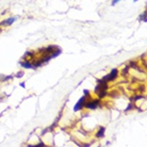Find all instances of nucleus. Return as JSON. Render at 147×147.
I'll list each match as a JSON object with an SVG mask.
<instances>
[{
  "label": "nucleus",
  "instance_id": "obj_26",
  "mask_svg": "<svg viewBox=\"0 0 147 147\" xmlns=\"http://www.w3.org/2000/svg\"><path fill=\"white\" fill-rule=\"evenodd\" d=\"M136 1H139V0H133V2H136Z\"/></svg>",
  "mask_w": 147,
  "mask_h": 147
},
{
  "label": "nucleus",
  "instance_id": "obj_8",
  "mask_svg": "<svg viewBox=\"0 0 147 147\" xmlns=\"http://www.w3.org/2000/svg\"><path fill=\"white\" fill-rule=\"evenodd\" d=\"M51 59H52L51 55H45L44 57H42V58H40V61L43 63V64H46V63H48Z\"/></svg>",
  "mask_w": 147,
  "mask_h": 147
},
{
  "label": "nucleus",
  "instance_id": "obj_7",
  "mask_svg": "<svg viewBox=\"0 0 147 147\" xmlns=\"http://www.w3.org/2000/svg\"><path fill=\"white\" fill-rule=\"evenodd\" d=\"M19 64H20V66L24 67V68H26V69H32V63L29 62V61H27V60L22 61Z\"/></svg>",
  "mask_w": 147,
  "mask_h": 147
},
{
  "label": "nucleus",
  "instance_id": "obj_9",
  "mask_svg": "<svg viewBox=\"0 0 147 147\" xmlns=\"http://www.w3.org/2000/svg\"><path fill=\"white\" fill-rule=\"evenodd\" d=\"M139 20H140L141 22H147V11H146V10H145V11H144L143 13L140 15Z\"/></svg>",
  "mask_w": 147,
  "mask_h": 147
},
{
  "label": "nucleus",
  "instance_id": "obj_14",
  "mask_svg": "<svg viewBox=\"0 0 147 147\" xmlns=\"http://www.w3.org/2000/svg\"><path fill=\"white\" fill-rule=\"evenodd\" d=\"M14 78V76L13 75H9V76H3L2 77V79H1V81L2 82H4V81H9V80H12Z\"/></svg>",
  "mask_w": 147,
  "mask_h": 147
},
{
  "label": "nucleus",
  "instance_id": "obj_6",
  "mask_svg": "<svg viewBox=\"0 0 147 147\" xmlns=\"http://www.w3.org/2000/svg\"><path fill=\"white\" fill-rule=\"evenodd\" d=\"M105 132H106V128L101 126V127H99L98 131L95 133V136L97 138V139H101V138H103V136H105Z\"/></svg>",
  "mask_w": 147,
  "mask_h": 147
},
{
  "label": "nucleus",
  "instance_id": "obj_20",
  "mask_svg": "<svg viewBox=\"0 0 147 147\" xmlns=\"http://www.w3.org/2000/svg\"><path fill=\"white\" fill-rule=\"evenodd\" d=\"M83 95H84L85 97L90 98V96H91V93H90V91H88V90H84V91H83Z\"/></svg>",
  "mask_w": 147,
  "mask_h": 147
},
{
  "label": "nucleus",
  "instance_id": "obj_12",
  "mask_svg": "<svg viewBox=\"0 0 147 147\" xmlns=\"http://www.w3.org/2000/svg\"><path fill=\"white\" fill-rule=\"evenodd\" d=\"M42 65H43V63H42V62L40 61V60H38L37 62H34L33 64H32V68H33V69H36V68L40 67Z\"/></svg>",
  "mask_w": 147,
  "mask_h": 147
},
{
  "label": "nucleus",
  "instance_id": "obj_17",
  "mask_svg": "<svg viewBox=\"0 0 147 147\" xmlns=\"http://www.w3.org/2000/svg\"><path fill=\"white\" fill-rule=\"evenodd\" d=\"M129 66L132 67V68H136V69L139 68V66H138V64H136V63L134 62V61H131V62L129 63Z\"/></svg>",
  "mask_w": 147,
  "mask_h": 147
},
{
  "label": "nucleus",
  "instance_id": "obj_3",
  "mask_svg": "<svg viewBox=\"0 0 147 147\" xmlns=\"http://www.w3.org/2000/svg\"><path fill=\"white\" fill-rule=\"evenodd\" d=\"M86 99H88V97H85L84 95L82 96L80 99L77 101V103L74 106V111H75V112H77V111L82 110V109L84 108V105H85V101H86Z\"/></svg>",
  "mask_w": 147,
  "mask_h": 147
},
{
  "label": "nucleus",
  "instance_id": "obj_21",
  "mask_svg": "<svg viewBox=\"0 0 147 147\" xmlns=\"http://www.w3.org/2000/svg\"><path fill=\"white\" fill-rule=\"evenodd\" d=\"M121 1H123V0H112V3L111 4L114 7V5H116V4H117L118 2H121Z\"/></svg>",
  "mask_w": 147,
  "mask_h": 147
},
{
  "label": "nucleus",
  "instance_id": "obj_16",
  "mask_svg": "<svg viewBox=\"0 0 147 147\" xmlns=\"http://www.w3.org/2000/svg\"><path fill=\"white\" fill-rule=\"evenodd\" d=\"M134 108H136V107H134V106L132 105V102H130L128 106H127V108L125 109V112H128V111H130L131 109H134Z\"/></svg>",
  "mask_w": 147,
  "mask_h": 147
},
{
  "label": "nucleus",
  "instance_id": "obj_27",
  "mask_svg": "<svg viewBox=\"0 0 147 147\" xmlns=\"http://www.w3.org/2000/svg\"><path fill=\"white\" fill-rule=\"evenodd\" d=\"M0 117H1V114H0Z\"/></svg>",
  "mask_w": 147,
  "mask_h": 147
},
{
  "label": "nucleus",
  "instance_id": "obj_1",
  "mask_svg": "<svg viewBox=\"0 0 147 147\" xmlns=\"http://www.w3.org/2000/svg\"><path fill=\"white\" fill-rule=\"evenodd\" d=\"M100 100L99 98H96V99H90L85 101V105H84V108L88 109V110H96L97 108L99 107L100 105Z\"/></svg>",
  "mask_w": 147,
  "mask_h": 147
},
{
  "label": "nucleus",
  "instance_id": "obj_18",
  "mask_svg": "<svg viewBox=\"0 0 147 147\" xmlns=\"http://www.w3.org/2000/svg\"><path fill=\"white\" fill-rule=\"evenodd\" d=\"M25 75V73L22 71V70H20V71H17L16 73V75H15V77L16 78H22V76Z\"/></svg>",
  "mask_w": 147,
  "mask_h": 147
},
{
  "label": "nucleus",
  "instance_id": "obj_23",
  "mask_svg": "<svg viewBox=\"0 0 147 147\" xmlns=\"http://www.w3.org/2000/svg\"><path fill=\"white\" fill-rule=\"evenodd\" d=\"M92 144H90V143H85V144H82V146H85V147H88V146H91Z\"/></svg>",
  "mask_w": 147,
  "mask_h": 147
},
{
  "label": "nucleus",
  "instance_id": "obj_15",
  "mask_svg": "<svg viewBox=\"0 0 147 147\" xmlns=\"http://www.w3.org/2000/svg\"><path fill=\"white\" fill-rule=\"evenodd\" d=\"M28 57H34V52H32V51H27L25 55H24V57H22V59L25 60V59H27Z\"/></svg>",
  "mask_w": 147,
  "mask_h": 147
},
{
  "label": "nucleus",
  "instance_id": "obj_28",
  "mask_svg": "<svg viewBox=\"0 0 147 147\" xmlns=\"http://www.w3.org/2000/svg\"><path fill=\"white\" fill-rule=\"evenodd\" d=\"M0 31H1V30H0Z\"/></svg>",
  "mask_w": 147,
  "mask_h": 147
},
{
  "label": "nucleus",
  "instance_id": "obj_24",
  "mask_svg": "<svg viewBox=\"0 0 147 147\" xmlns=\"http://www.w3.org/2000/svg\"><path fill=\"white\" fill-rule=\"evenodd\" d=\"M20 86H22V88H26V84H25V82H22V83H20Z\"/></svg>",
  "mask_w": 147,
  "mask_h": 147
},
{
  "label": "nucleus",
  "instance_id": "obj_10",
  "mask_svg": "<svg viewBox=\"0 0 147 147\" xmlns=\"http://www.w3.org/2000/svg\"><path fill=\"white\" fill-rule=\"evenodd\" d=\"M97 95H98V98H99V99H102L106 96H108L107 90H101V91H99V92L97 93Z\"/></svg>",
  "mask_w": 147,
  "mask_h": 147
},
{
  "label": "nucleus",
  "instance_id": "obj_13",
  "mask_svg": "<svg viewBox=\"0 0 147 147\" xmlns=\"http://www.w3.org/2000/svg\"><path fill=\"white\" fill-rule=\"evenodd\" d=\"M142 98H145L144 96H133L132 98H130V102H134V101H136V100H139V99H142Z\"/></svg>",
  "mask_w": 147,
  "mask_h": 147
},
{
  "label": "nucleus",
  "instance_id": "obj_19",
  "mask_svg": "<svg viewBox=\"0 0 147 147\" xmlns=\"http://www.w3.org/2000/svg\"><path fill=\"white\" fill-rule=\"evenodd\" d=\"M129 68H130V66H129V65H127V66H126L125 68H124V70H123V76H124V77L126 76V74H128Z\"/></svg>",
  "mask_w": 147,
  "mask_h": 147
},
{
  "label": "nucleus",
  "instance_id": "obj_2",
  "mask_svg": "<svg viewBox=\"0 0 147 147\" xmlns=\"http://www.w3.org/2000/svg\"><path fill=\"white\" fill-rule=\"evenodd\" d=\"M117 77H118V69L117 68H113V69L110 71V74L106 75V76L102 78V80L109 83V82H111V81H114Z\"/></svg>",
  "mask_w": 147,
  "mask_h": 147
},
{
  "label": "nucleus",
  "instance_id": "obj_5",
  "mask_svg": "<svg viewBox=\"0 0 147 147\" xmlns=\"http://www.w3.org/2000/svg\"><path fill=\"white\" fill-rule=\"evenodd\" d=\"M17 20V17H7L4 20L0 22V27H10Z\"/></svg>",
  "mask_w": 147,
  "mask_h": 147
},
{
  "label": "nucleus",
  "instance_id": "obj_25",
  "mask_svg": "<svg viewBox=\"0 0 147 147\" xmlns=\"http://www.w3.org/2000/svg\"><path fill=\"white\" fill-rule=\"evenodd\" d=\"M2 77H3V75H0V81H1V79H2Z\"/></svg>",
  "mask_w": 147,
  "mask_h": 147
},
{
  "label": "nucleus",
  "instance_id": "obj_11",
  "mask_svg": "<svg viewBox=\"0 0 147 147\" xmlns=\"http://www.w3.org/2000/svg\"><path fill=\"white\" fill-rule=\"evenodd\" d=\"M27 146L28 147H44L45 146V143L44 142H38L37 144H35V145H32V144H27Z\"/></svg>",
  "mask_w": 147,
  "mask_h": 147
},
{
  "label": "nucleus",
  "instance_id": "obj_4",
  "mask_svg": "<svg viewBox=\"0 0 147 147\" xmlns=\"http://www.w3.org/2000/svg\"><path fill=\"white\" fill-rule=\"evenodd\" d=\"M58 46H55V45H50V46H48L46 48H40L38 49V52L40 53H43V55H51L52 52L57 50L58 49Z\"/></svg>",
  "mask_w": 147,
  "mask_h": 147
},
{
  "label": "nucleus",
  "instance_id": "obj_22",
  "mask_svg": "<svg viewBox=\"0 0 147 147\" xmlns=\"http://www.w3.org/2000/svg\"><path fill=\"white\" fill-rule=\"evenodd\" d=\"M48 132V128H45L44 130H43V131H42V133H40V136H45V134H46V133Z\"/></svg>",
  "mask_w": 147,
  "mask_h": 147
}]
</instances>
